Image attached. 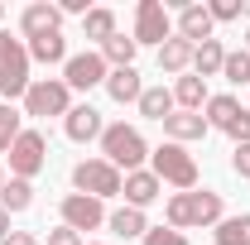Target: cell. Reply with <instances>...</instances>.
I'll return each mask as SVG.
<instances>
[{
    "label": "cell",
    "instance_id": "f35d334b",
    "mask_svg": "<svg viewBox=\"0 0 250 245\" xmlns=\"http://www.w3.org/2000/svg\"><path fill=\"white\" fill-rule=\"evenodd\" d=\"M0 20H5V5H0Z\"/></svg>",
    "mask_w": 250,
    "mask_h": 245
},
{
    "label": "cell",
    "instance_id": "4fadbf2b",
    "mask_svg": "<svg viewBox=\"0 0 250 245\" xmlns=\"http://www.w3.org/2000/svg\"><path fill=\"white\" fill-rule=\"evenodd\" d=\"M217 20H212V10H207V5H197V0H192V5H183V10H178V39H188V43H192V48H197V43H207V39H217Z\"/></svg>",
    "mask_w": 250,
    "mask_h": 245
},
{
    "label": "cell",
    "instance_id": "ffe728a7",
    "mask_svg": "<svg viewBox=\"0 0 250 245\" xmlns=\"http://www.w3.org/2000/svg\"><path fill=\"white\" fill-rule=\"evenodd\" d=\"M173 106H178V111H202V106H207V82H202L197 72H183V77L173 82Z\"/></svg>",
    "mask_w": 250,
    "mask_h": 245
},
{
    "label": "cell",
    "instance_id": "5bb4252c",
    "mask_svg": "<svg viewBox=\"0 0 250 245\" xmlns=\"http://www.w3.org/2000/svg\"><path fill=\"white\" fill-rule=\"evenodd\" d=\"M121 197H125V207H154L159 197H164V183H159L149 168H135V173H125V183H121Z\"/></svg>",
    "mask_w": 250,
    "mask_h": 245
},
{
    "label": "cell",
    "instance_id": "44dd1931",
    "mask_svg": "<svg viewBox=\"0 0 250 245\" xmlns=\"http://www.w3.org/2000/svg\"><path fill=\"white\" fill-rule=\"evenodd\" d=\"M135 106H140V116H145V121H159V125H164L168 116H173V111H178V106H173V92H168V87H145Z\"/></svg>",
    "mask_w": 250,
    "mask_h": 245
},
{
    "label": "cell",
    "instance_id": "52a82bcc",
    "mask_svg": "<svg viewBox=\"0 0 250 245\" xmlns=\"http://www.w3.org/2000/svg\"><path fill=\"white\" fill-rule=\"evenodd\" d=\"M135 43H154L164 48L168 39H173V20H168V5L164 0H140L135 5V34H130Z\"/></svg>",
    "mask_w": 250,
    "mask_h": 245
},
{
    "label": "cell",
    "instance_id": "ba28073f",
    "mask_svg": "<svg viewBox=\"0 0 250 245\" xmlns=\"http://www.w3.org/2000/svg\"><path fill=\"white\" fill-rule=\"evenodd\" d=\"M106 58L87 48V53H72V58L62 62V82H67V92H92V87H106Z\"/></svg>",
    "mask_w": 250,
    "mask_h": 245
},
{
    "label": "cell",
    "instance_id": "5b68a950",
    "mask_svg": "<svg viewBox=\"0 0 250 245\" xmlns=\"http://www.w3.org/2000/svg\"><path fill=\"white\" fill-rule=\"evenodd\" d=\"M121 183H125V173L121 168H111L106 159H82L77 168H72V187L77 192H87V197H121Z\"/></svg>",
    "mask_w": 250,
    "mask_h": 245
},
{
    "label": "cell",
    "instance_id": "3957f363",
    "mask_svg": "<svg viewBox=\"0 0 250 245\" xmlns=\"http://www.w3.org/2000/svg\"><path fill=\"white\" fill-rule=\"evenodd\" d=\"M149 173H154L159 183H173L178 192H192V187H197V159H192L183 144L164 140L159 149H149Z\"/></svg>",
    "mask_w": 250,
    "mask_h": 245
},
{
    "label": "cell",
    "instance_id": "7402d4cb",
    "mask_svg": "<svg viewBox=\"0 0 250 245\" xmlns=\"http://www.w3.org/2000/svg\"><path fill=\"white\" fill-rule=\"evenodd\" d=\"M72 53H67V39L62 34H43V39H29V62H43V67H58V62H67Z\"/></svg>",
    "mask_w": 250,
    "mask_h": 245
},
{
    "label": "cell",
    "instance_id": "e0dca14e",
    "mask_svg": "<svg viewBox=\"0 0 250 245\" xmlns=\"http://www.w3.org/2000/svg\"><path fill=\"white\" fill-rule=\"evenodd\" d=\"M202 111H207V125L226 135L231 125L241 121V111H246V106H241V101H236L231 92H221V96H207V106H202Z\"/></svg>",
    "mask_w": 250,
    "mask_h": 245
},
{
    "label": "cell",
    "instance_id": "ac0fdd59",
    "mask_svg": "<svg viewBox=\"0 0 250 245\" xmlns=\"http://www.w3.org/2000/svg\"><path fill=\"white\" fill-rule=\"evenodd\" d=\"M106 226H111L116 236H125V241H145V231H149V221H145L140 207H116V212H106Z\"/></svg>",
    "mask_w": 250,
    "mask_h": 245
},
{
    "label": "cell",
    "instance_id": "30bf717a",
    "mask_svg": "<svg viewBox=\"0 0 250 245\" xmlns=\"http://www.w3.org/2000/svg\"><path fill=\"white\" fill-rule=\"evenodd\" d=\"M58 212H62V226H72L77 236L106 226V202H101V197H87V192H67Z\"/></svg>",
    "mask_w": 250,
    "mask_h": 245
},
{
    "label": "cell",
    "instance_id": "d590c367",
    "mask_svg": "<svg viewBox=\"0 0 250 245\" xmlns=\"http://www.w3.org/2000/svg\"><path fill=\"white\" fill-rule=\"evenodd\" d=\"M5 236H10V212L0 207V241H5Z\"/></svg>",
    "mask_w": 250,
    "mask_h": 245
},
{
    "label": "cell",
    "instance_id": "4dcf8cb0",
    "mask_svg": "<svg viewBox=\"0 0 250 245\" xmlns=\"http://www.w3.org/2000/svg\"><path fill=\"white\" fill-rule=\"evenodd\" d=\"M145 245H188V236L173 231V226H149L145 231Z\"/></svg>",
    "mask_w": 250,
    "mask_h": 245
},
{
    "label": "cell",
    "instance_id": "ab89813d",
    "mask_svg": "<svg viewBox=\"0 0 250 245\" xmlns=\"http://www.w3.org/2000/svg\"><path fill=\"white\" fill-rule=\"evenodd\" d=\"M92 245H101V241H92Z\"/></svg>",
    "mask_w": 250,
    "mask_h": 245
},
{
    "label": "cell",
    "instance_id": "836d02e7",
    "mask_svg": "<svg viewBox=\"0 0 250 245\" xmlns=\"http://www.w3.org/2000/svg\"><path fill=\"white\" fill-rule=\"evenodd\" d=\"M0 245H39V236H34V231H10Z\"/></svg>",
    "mask_w": 250,
    "mask_h": 245
},
{
    "label": "cell",
    "instance_id": "1f68e13d",
    "mask_svg": "<svg viewBox=\"0 0 250 245\" xmlns=\"http://www.w3.org/2000/svg\"><path fill=\"white\" fill-rule=\"evenodd\" d=\"M231 168H236V178H250V144L231 149Z\"/></svg>",
    "mask_w": 250,
    "mask_h": 245
},
{
    "label": "cell",
    "instance_id": "f546056e",
    "mask_svg": "<svg viewBox=\"0 0 250 245\" xmlns=\"http://www.w3.org/2000/svg\"><path fill=\"white\" fill-rule=\"evenodd\" d=\"M207 10H212V20H217V24H231V20L250 15V5H246V0H212Z\"/></svg>",
    "mask_w": 250,
    "mask_h": 245
},
{
    "label": "cell",
    "instance_id": "d6986e66",
    "mask_svg": "<svg viewBox=\"0 0 250 245\" xmlns=\"http://www.w3.org/2000/svg\"><path fill=\"white\" fill-rule=\"evenodd\" d=\"M221 62H226V43L221 39H207V43H197L192 48V72L207 82V77H221Z\"/></svg>",
    "mask_w": 250,
    "mask_h": 245
},
{
    "label": "cell",
    "instance_id": "8fae6325",
    "mask_svg": "<svg viewBox=\"0 0 250 245\" xmlns=\"http://www.w3.org/2000/svg\"><path fill=\"white\" fill-rule=\"evenodd\" d=\"M101 130H106V121H101V111L87 106V101L62 116V135H67L72 144H92V140H101Z\"/></svg>",
    "mask_w": 250,
    "mask_h": 245
},
{
    "label": "cell",
    "instance_id": "484cf974",
    "mask_svg": "<svg viewBox=\"0 0 250 245\" xmlns=\"http://www.w3.org/2000/svg\"><path fill=\"white\" fill-rule=\"evenodd\" d=\"M0 207L10 216L29 212L34 207V183H24V178H5V187H0Z\"/></svg>",
    "mask_w": 250,
    "mask_h": 245
},
{
    "label": "cell",
    "instance_id": "9a60e30c",
    "mask_svg": "<svg viewBox=\"0 0 250 245\" xmlns=\"http://www.w3.org/2000/svg\"><path fill=\"white\" fill-rule=\"evenodd\" d=\"M212 125H207V116L202 111H173L168 121H164V135L173 140V144H192V140H202Z\"/></svg>",
    "mask_w": 250,
    "mask_h": 245
},
{
    "label": "cell",
    "instance_id": "83f0119b",
    "mask_svg": "<svg viewBox=\"0 0 250 245\" xmlns=\"http://www.w3.org/2000/svg\"><path fill=\"white\" fill-rule=\"evenodd\" d=\"M20 121H24V116H20L10 101H0V154H10V144L24 135V125H20Z\"/></svg>",
    "mask_w": 250,
    "mask_h": 245
},
{
    "label": "cell",
    "instance_id": "7a4b0ae2",
    "mask_svg": "<svg viewBox=\"0 0 250 245\" xmlns=\"http://www.w3.org/2000/svg\"><path fill=\"white\" fill-rule=\"evenodd\" d=\"M101 159L111 163V168H125V173H135V168H145V159H149V144H145V135L135 130V125H106L101 130Z\"/></svg>",
    "mask_w": 250,
    "mask_h": 245
},
{
    "label": "cell",
    "instance_id": "f1b7e54d",
    "mask_svg": "<svg viewBox=\"0 0 250 245\" xmlns=\"http://www.w3.org/2000/svg\"><path fill=\"white\" fill-rule=\"evenodd\" d=\"M221 77H226V82H236V87H246V82H250V53H246V48H236V53L226 48V62H221Z\"/></svg>",
    "mask_w": 250,
    "mask_h": 245
},
{
    "label": "cell",
    "instance_id": "e575fe53",
    "mask_svg": "<svg viewBox=\"0 0 250 245\" xmlns=\"http://www.w3.org/2000/svg\"><path fill=\"white\" fill-rule=\"evenodd\" d=\"M15 43H20V39H10V29H0V58H5V53H10Z\"/></svg>",
    "mask_w": 250,
    "mask_h": 245
},
{
    "label": "cell",
    "instance_id": "d4e9b609",
    "mask_svg": "<svg viewBox=\"0 0 250 245\" xmlns=\"http://www.w3.org/2000/svg\"><path fill=\"white\" fill-rule=\"evenodd\" d=\"M111 34H116V10H106V5H92V10H87V20H82V39H92L96 48H101Z\"/></svg>",
    "mask_w": 250,
    "mask_h": 245
},
{
    "label": "cell",
    "instance_id": "74e56055",
    "mask_svg": "<svg viewBox=\"0 0 250 245\" xmlns=\"http://www.w3.org/2000/svg\"><path fill=\"white\" fill-rule=\"evenodd\" d=\"M246 53H250V34H246Z\"/></svg>",
    "mask_w": 250,
    "mask_h": 245
},
{
    "label": "cell",
    "instance_id": "603a6c76",
    "mask_svg": "<svg viewBox=\"0 0 250 245\" xmlns=\"http://www.w3.org/2000/svg\"><path fill=\"white\" fill-rule=\"evenodd\" d=\"M159 67H164L168 77H183L188 67H192V43H188V39H178V34H173V39H168V43L159 48Z\"/></svg>",
    "mask_w": 250,
    "mask_h": 245
},
{
    "label": "cell",
    "instance_id": "7c38bea8",
    "mask_svg": "<svg viewBox=\"0 0 250 245\" xmlns=\"http://www.w3.org/2000/svg\"><path fill=\"white\" fill-rule=\"evenodd\" d=\"M20 34H24V39L62 34V10H58V5H48V0H34V5H24V15H20Z\"/></svg>",
    "mask_w": 250,
    "mask_h": 245
},
{
    "label": "cell",
    "instance_id": "9c48e42d",
    "mask_svg": "<svg viewBox=\"0 0 250 245\" xmlns=\"http://www.w3.org/2000/svg\"><path fill=\"white\" fill-rule=\"evenodd\" d=\"M29 48L24 43H15L5 58H0V96L15 106V101H24V92H29Z\"/></svg>",
    "mask_w": 250,
    "mask_h": 245
},
{
    "label": "cell",
    "instance_id": "d6a6232c",
    "mask_svg": "<svg viewBox=\"0 0 250 245\" xmlns=\"http://www.w3.org/2000/svg\"><path fill=\"white\" fill-rule=\"evenodd\" d=\"M48 245H82V236H77L72 226H53V231H48Z\"/></svg>",
    "mask_w": 250,
    "mask_h": 245
},
{
    "label": "cell",
    "instance_id": "cb8c5ba5",
    "mask_svg": "<svg viewBox=\"0 0 250 245\" xmlns=\"http://www.w3.org/2000/svg\"><path fill=\"white\" fill-rule=\"evenodd\" d=\"M96 53L106 58V67H135V53H140V43H135V39H125V34L116 29L106 43H101V48H96Z\"/></svg>",
    "mask_w": 250,
    "mask_h": 245
},
{
    "label": "cell",
    "instance_id": "4316f807",
    "mask_svg": "<svg viewBox=\"0 0 250 245\" xmlns=\"http://www.w3.org/2000/svg\"><path fill=\"white\" fill-rule=\"evenodd\" d=\"M212 236H217V245H250V212L221 216L217 226H212Z\"/></svg>",
    "mask_w": 250,
    "mask_h": 245
},
{
    "label": "cell",
    "instance_id": "8d00e7d4",
    "mask_svg": "<svg viewBox=\"0 0 250 245\" xmlns=\"http://www.w3.org/2000/svg\"><path fill=\"white\" fill-rule=\"evenodd\" d=\"M0 187H5V168H0Z\"/></svg>",
    "mask_w": 250,
    "mask_h": 245
},
{
    "label": "cell",
    "instance_id": "277c9868",
    "mask_svg": "<svg viewBox=\"0 0 250 245\" xmlns=\"http://www.w3.org/2000/svg\"><path fill=\"white\" fill-rule=\"evenodd\" d=\"M67 111H72V92H67L62 77H34L29 82V92H24V116L48 121V116H67Z\"/></svg>",
    "mask_w": 250,
    "mask_h": 245
},
{
    "label": "cell",
    "instance_id": "6da1fadb",
    "mask_svg": "<svg viewBox=\"0 0 250 245\" xmlns=\"http://www.w3.org/2000/svg\"><path fill=\"white\" fill-rule=\"evenodd\" d=\"M221 216H226V202H221V192L212 187H192V192H173L168 202H164V221L173 226V231H192V226H217Z\"/></svg>",
    "mask_w": 250,
    "mask_h": 245
},
{
    "label": "cell",
    "instance_id": "2e32d148",
    "mask_svg": "<svg viewBox=\"0 0 250 245\" xmlns=\"http://www.w3.org/2000/svg\"><path fill=\"white\" fill-rule=\"evenodd\" d=\"M140 92H145V82H140V72H135V67H111V72H106V96H111L116 106L140 101Z\"/></svg>",
    "mask_w": 250,
    "mask_h": 245
},
{
    "label": "cell",
    "instance_id": "8992f818",
    "mask_svg": "<svg viewBox=\"0 0 250 245\" xmlns=\"http://www.w3.org/2000/svg\"><path fill=\"white\" fill-rule=\"evenodd\" d=\"M43 163H48V140H43L39 130H24V135L10 144V178L34 183V178L43 173Z\"/></svg>",
    "mask_w": 250,
    "mask_h": 245
}]
</instances>
